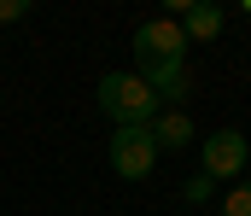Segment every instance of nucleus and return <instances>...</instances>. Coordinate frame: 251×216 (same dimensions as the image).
<instances>
[{"mask_svg":"<svg viewBox=\"0 0 251 216\" xmlns=\"http://www.w3.org/2000/svg\"><path fill=\"white\" fill-rule=\"evenodd\" d=\"M18 18H29V0H0V24H18Z\"/></svg>","mask_w":251,"mask_h":216,"instance_id":"1a4fd4ad","label":"nucleus"},{"mask_svg":"<svg viewBox=\"0 0 251 216\" xmlns=\"http://www.w3.org/2000/svg\"><path fill=\"white\" fill-rule=\"evenodd\" d=\"M152 141H158V152H181V146H193L199 135H193V117L187 111H164L158 123H152Z\"/></svg>","mask_w":251,"mask_h":216,"instance_id":"39448f33","label":"nucleus"},{"mask_svg":"<svg viewBox=\"0 0 251 216\" xmlns=\"http://www.w3.org/2000/svg\"><path fill=\"white\" fill-rule=\"evenodd\" d=\"M222 216H251V181L228 187V199H222Z\"/></svg>","mask_w":251,"mask_h":216,"instance_id":"0eeeda50","label":"nucleus"},{"mask_svg":"<svg viewBox=\"0 0 251 216\" xmlns=\"http://www.w3.org/2000/svg\"><path fill=\"white\" fill-rule=\"evenodd\" d=\"M100 111L111 117V129H152L158 123V94L134 71H111V76H100Z\"/></svg>","mask_w":251,"mask_h":216,"instance_id":"f03ea898","label":"nucleus"},{"mask_svg":"<svg viewBox=\"0 0 251 216\" xmlns=\"http://www.w3.org/2000/svg\"><path fill=\"white\" fill-rule=\"evenodd\" d=\"M176 24H181L187 47H193V41H216V35H222V12H216V6H199V0H193V6L176 18Z\"/></svg>","mask_w":251,"mask_h":216,"instance_id":"423d86ee","label":"nucleus"},{"mask_svg":"<svg viewBox=\"0 0 251 216\" xmlns=\"http://www.w3.org/2000/svg\"><path fill=\"white\" fill-rule=\"evenodd\" d=\"M111 169L123 181H146L158 169V141L152 129H111Z\"/></svg>","mask_w":251,"mask_h":216,"instance_id":"7ed1b4c3","label":"nucleus"},{"mask_svg":"<svg viewBox=\"0 0 251 216\" xmlns=\"http://www.w3.org/2000/svg\"><path fill=\"white\" fill-rule=\"evenodd\" d=\"M181 199H187V205H204V199H210V181H204V175H193L187 187H181Z\"/></svg>","mask_w":251,"mask_h":216,"instance_id":"6e6552de","label":"nucleus"},{"mask_svg":"<svg viewBox=\"0 0 251 216\" xmlns=\"http://www.w3.org/2000/svg\"><path fill=\"white\" fill-rule=\"evenodd\" d=\"M251 164V141L240 129H216V135H204V181H234L240 169Z\"/></svg>","mask_w":251,"mask_h":216,"instance_id":"20e7f679","label":"nucleus"},{"mask_svg":"<svg viewBox=\"0 0 251 216\" xmlns=\"http://www.w3.org/2000/svg\"><path fill=\"white\" fill-rule=\"evenodd\" d=\"M134 76L170 99V111H181V99L193 94V76H187V35L176 18H152L134 29Z\"/></svg>","mask_w":251,"mask_h":216,"instance_id":"f257e3e1","label":"nucleus"}]
</instances>
